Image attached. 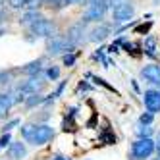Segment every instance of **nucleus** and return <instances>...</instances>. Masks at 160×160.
Masks as SVG:
<instances>
[{"label":"nucleus","mask_w":160,"mask_h":160,"mask_svg":"<svg viewBox=\"0 0 160 160\" xmlns=\"http://www.w3.org/2000/svg\"><path fill=\"white\" fill-rule=\"evenodd\" d=\"M54 137V128L48 123H37L35 125V129L31 131V135L27 137V143L33 145V147H42V145H47L50 139Z\"/></svg>","instance_id":"f257e3e1"},{"label":"nucleus","mask_w":160,"mask_h":160,"mask_svg":"<svg viewBox=\"0 0 160 160\" xmlns=\"http://www.w3.org/2000/svg\"><path fill=\"white\" fill-rule=\"evenodd\" d=\"M110 10L108 0H95V2L87 4V12L81 18L85 23H98V21L106 16V12Z\"/></svg>","instance_id":"f03ea898"},{"label":"nucleus","mask_w":160,"mask_h":160,"mask_svg":"<svg viewBox=\"0 0 160 160\" xmlns=\"http://www.w3.org/2000/svg\"><path fill=\"white\" fill-rule=\"evenodd\" d=\"M156 151L152 139H137L131 143V160H147Z\"/></svg>","instance_id":"7ed1b4c3"},{"label":"nucleus","mask_w":160,"mask_h":160,"mask_svg":"<svg viewBox=\"0 0 160 160\" xmlns=\"http://www.w3.org/2000/svg\"><path fill=\"white\" fill-rule=\"evenodd\" d=\"M75 48L68 42L66 35H52L50 39H47V54L50 56H60V54H68V52H73Z\"/></svg>","instance_id":"20e7f679"},{"label":"nucleus","mask_w":160,"mask_h":160,"mask_svg":"<svg viewBox=\"0 0 160 160\" xmlns=\"http://www.w3.org/2000/svg\"><path fill=\"white\" fill-rule=\"evenodd\" d=\"M29 31H31V35H35V39H50L52 35H56V25H54V21L41 18L37 23H33L29 27Z\"/></svg>","instance_id":"39448f33"},{"label":"nucleus","mask_w":160,"mask_h":160,"mask_svg":"<svg viewBox=\"0 0 160 160\" xmlns=\"http://www.w3.org/2000/svg\"><path fill=\"white\" fill-rule=\"evenodd\" d=\"M135 16V8L131 2L128 4H123L116 10H112V19H114V25H123V23H128V21Z\"/></svg>","instance_id":"423d86ee"},{"label":"nucleus","mask_w":160,"mask_h":160,"mask_svg":"<svg viewBox=\"0 0 160 160\" xmlns=\"http://www.w3.org/2000/svg\"><path fill=\"white\" fill-rule=\"evenodd\" d=\"M85 29H87V23H85L83 19H81V21H77V23H73L70 29H68V33H66V39H68V42H70L73 48L77 47V44H81V42H83Z\"/></svg>","instance_id":"0eeeda50"},{"label":"nucleus","mask_w":160,"mask_h":160,"mask_svg":"<svg viewBox=\"0 0 160 160\" xmlns=\"http://www.w3.org/2000/svg\"><path fill=\"white\" fill-rule=\"evenodd\" d=\"M141 77H143L145 83L160 87V66L158 64H147L141 70Z\"/></svg>","instance_id":"6e6552de"},{"label":"nucleus","mask_w":160,"mask_h":160,"mask_svg":"<svg viewBox=\"0 0 160 160\" xmlns=\"http://www.w3.org/2000/svg\"><path fill=\"white\" fill-rule=\"evenodd\" d=\"M143 100H145L147 112H151V114L160 112V89H148V91H145Z\"/></svg>","instance_id":"1a4fd4ad"},{"label":"nucleus","mask_w":160,"mask_h":160,"mask_svg":"<svg viewBox=\"0 0 160 160\" xmlns=\"http://www.w3.org/2000/svg\"><path fill=\"white\" fill-rule=\"evenodd\" d=\"M110 33H112V27L108 23H97L89 31V41L91 42H102L104 39L110 37Z\"/></svg>","instance_id":"9d476101"},{"label":"nucleus","mask_w":160,"mask_h":160,"mask_svg":"<svg viewBox=\"0 0 160 160\" xmlns=\"http://www.w3.org/2000/svg\"><path fill=\"white\" fill-rule=\"evenodd\" d=\"M6 154H8L10 160H23L27 156V147L21 141H12L10 147H8V151H6Z\"/></svg>","instance_id":"9b49d317"},{"label":"nucleus","mask_w":160,"mask_h":160,"mask_svg":"<svg viewBox=\"0 0 160 160\" xmlns=\"http://www.w3.org/2000/svg\"><path fill=\"white\" fill-rule=\"evenodd\" d=\"M41 18H44V16L39 12V10H25V14L19 18V25H23V27L29 29L33 23H37Z\"/></svg>","instance_id":"f8f14e48"},{"label":"nucleus","mask_w":160,"mask_h":160,"mask_svg":"<svg viewBox=\"0 0 160 160\" xmlns=\"http://www.w3.org/2000/svg\"><path fill=\"white\" fill-rule=\"evenodd\" d=\"M14 104L16 102H14L12 93H0V120L6 118V114L10 112V108H12Z\"/></svg>","instance_id":"ddd939ff"},{"label":"nucleus","mask_w":160,"mask_h":160,"mask_svg":"<svg viewBox=\"0 0 160 160\" xmlns=\"http://www.w3.org/2000/svg\"><path fill=\"white\" fill-rule=\"evenodd\" d=\"M21 73H25V75H29V77H35V75H41L42 73V60L39 58V60H33V62H29L27 66H23L19 70Z\"/></svg>","instance_id":"4468645a"},{"label":"nucleus","mask_w":160,"mask_h":160,"mask_svg":"<svg viewBox=\"0 0 160 160\" xmlns=\"http://www.w3.org/2000/svg\"><path fill=\"white\" fill-rule=\"evenodd\" d=\"M152 125H143V123H137V128H135V135L139 137V139H152Z\"/></svg>","instance_id":"2eb2a0df"},{"label":"nucleus","mask_w":160,"mask_h":160,"mask_svg":"<svg viewBox=\"0 0 160 160\" xmlns=\"http://www.w3.org/2000/svg\"><path fill=\"white\" fill-rule=\"evenodd\" d=\"M44 100H47V97L44 95H29L27 98H25V106L27 108H33V106H39V104H44Z\"/></svg>","instance_id":"dca6fc26"},{"label":"nucleus","mask_w":160,"mask_h":160,"mask_svg":"<svg viewBox=\"0 0 160 160\" xmlns=\"http://www.w3.org/2000/svg\"><path fill=\"white\" fill-rule=\"evenodd\" d=\"M44 77H47L48 81H56V79L60 77V68L58 66H48L47 70H44Z\"/></svg>","instance_id":"f3484780"},{"label":"nucleus","mask_w":160,"mask_h":160,"mask_svg":"<svg viewBox=\"0 0 160 160\" xmlns=\"http://www.w3.org/2000/svg\"><path fill=\"white\" fill-rule=\"evenodd\" d=\"M143 48H145V52H147L148 56H154V50H156V37H152V35L148 37V39L145 41V47H143Z\"/></svg>","instance_id":"a211bd4d"},{"label":"nucleus","mask_w":160,"mask_h":160,"mask_svg":"<svg viewBox=\"0 0 160 160\" xmlns=\"http://www.w3.org/2000/svg\"><path fill=\"white\" fill-rule=\"evenodd\" d=\"M152 120H154V114H151V112H143L139 116V123H143V125H152Z\"/></svg>","instance_id":"6ab92c4d"},{"label":"nucleus","mask_w":160,"mask_h":160,"mask_svg":"<svg viewBox=\"0 0 160 160\" xmlns=\"http://www.w3.org/2000/svg\"><path fill=\"white\" fill-rule=\"evenodd\" d=\"M44 6L50 8V10H62L66 6V2H64V0H47V4H44Z\"/></svg>","instance_id":"aec40b11"},{"label":"nucleus","mask_w":160,"mask_h":160,"mask_svg":"<svg viewBox=\"0 0 160 160\" xmlns=\"http://www.w3.org/2000/svg\"><path fill=\"white\" fill-rule=\"evenodd\" d=\"M8 6L12 10H21L27 6V0H8Z\"/></svg>","instance_id":"412c9836"},{"label":"nucleus","mask_w":160,"mask_h":160,"mask_svg":"<svg viewBox=\"0 0 160 160\" xmlns=\"http://www.w3.org/2000/svg\"><path fill=\"white\" fill-rule=\"evenodd\" d=\"M10 143H12V135H10V133H2V137H0V151H2V148H8Z\"/></svg>","instance_id":"4be33fe9"},{"label":"nucleus","mask_w":160,"mask_h":160,"mask_svg":"<svg viewBox=\"0 0 160 160\" xmlns=\"http://www.w3.org/2000/svg\"><path fill=\"white\" fill-rule=\"evenodd\" d=\"M35 125H37V123H25V125H21V137H23V139H27V137L31 135V131L35 129Z\"/></svg>","instance_id":"5701e85b"},{"label":"nucleus","mask_w":160,"mask_h":160,"mask_svg":"<svg viewBox=\"0 0 160 160\" xmlns=\"http://www.w3.org/2000/svg\"><path fill=\"white\" fill-rule=\"evenodd\" d=\"M75 60H77V54H75V52H68V54H64V66H73Z\"/></svg>","instance_id":"b1692460"},{"label":"nucleus","mask_w":160,"mask_h":160,"mask_svg":"<svg viewBox=\"0 0 160 160\" xmlns=\"http://www.w3.org/2000/svg\"><path fill=\"white\" fill-rule=\"evenodd\" d=\"M16 125H19V118H14V120H10V122L4 125V128H2V133H10V131H12V129L16 128Z\"/></svg>","instance_id":"393cba45"},{"label":"nucleus","mask_w":160,"mask_h":160,"mask_svg":"<svg viewBox=\"0 0 160 160\" xmlns=\"http://www.w3.org/2000/svg\"><path fill=\"white\" fill-rule=\"evenodd\" d=\"M42 6V0H27L25 10H39Z\"/></svg>","instance_id":"a878e982"},{"label":"nucleus","mask_w":160,"mask_h":160,"mask_svg":"<svg viewBox=\"0 0 160 160\" xmlns=\"http://www.w3.org/2000/svg\"><path fill=\"white\" fill-rule=\"evenodd\" d=\"M128 2H131V0H108L110 10H116V8H120V6H123V4H128Z\"/></svg>","instance_id":"bb28decb"},{"label":"nucleus","mask_w":160,"mask_h":160,"mask_svg":"<svg viewBox=\"0 0 160 160\" xmlns=\"http://www.w3.org/2000/svg\"><path fill=\"white\" fill-rule=\"evenodd\" d=\"M104 50H106V48H98V50L93 54V58H95V60H100V62H104V60H106V58H104Z\"/></svg>","instance_id":"cd10ccee"},{"label":"nucleus","mask_w":160,"mask_h":160,"mask_svg":"<svg viewBox=\"0 0 160 160\" xmlns=\"http://www.w3.org/2000/svg\"><path fill=\"white\" fill-rule=\"evenodd\" d=\"M64 87H66V81H62V83L58 85V89H56V93H54V97H60V95H62V91H64Z\"/></svg>","instance_id":"c85d7f7f"},{"label":"nucleus","mask_w":160,"mask_h":160,"mask_svg":"<svg viewBox=\"0 0 160 160\" xmlns=\"http://www.w3.org/2000/svg\"><path fill=\"white\" fill-rule=\"evenodd\" d=\"M106 52H108V54H116V52H120V50H118V44H112V47H108Z\"/></svg>","instance_id":"c756f323"},{"label":"nucleus","mask_w":160,"mask_h":160,"mask_svg":"<svg viewBox=\"0 0 160 160\" xmlns=\"http://www.w3.org/2000/svg\"><path fill=\"white\" fill-rule=\"evenodd\" d=\"M66 2V6H73V4H81L83 0H64Z\"/></svg>","instance_id":"7c9ffc66"},{"label":"nucleus","mask_w":160,"mask_h":160,"mask_svg":"<svg viewBox=\"0 0 160 160\" xmlns=\"http://www.w3.org/2000/svg\"><path fill=\"white\" fill-rule=\"evenodd\" d=\"M148 29H151V23H147V25H141V27H139V29H137V31H141V33L145 31V33H147Z\"/></svg>","instance_id":"2f4dec72"},{"label":"nucleus","mask_w":160,"mask_h":160,"mask_svg":"<svg viewBox=\"0 0 160 160\" xmlns=\"http://www.w3.org/2000/svg\"><path fill=\"white\" fill-rule=\"evenodd\" d=\"M154 145H156V151L160 152V131H158V135H156V141H154Z\"/></svg>","instance_id":"473e14b6"},{"label":"nucleus","mask_w":160,"mask_h":160,"mask_svg":"<svg viewBox=\"0 0 160 160\" xmlns=\"http://www.w3.org/2000/svg\"><path fill=\"white\" fill-rule=\"evenodd\" d=\"M54 160H72V158H68V156H62V154H56Z\"/></svg>","instance_id":"72a5a7b5"},{"label":"nucleus","mask_w":160,"mask_h":160,"mask_svg":"<svg viewBox=\"0 0 160 160\" xmlns=\"http://www.w3.org/2000/svg\"><path fill=\"white\" fill-rule=\"evenodd\" d=\"M2 35H4V31H2V29H0V37H2Z\"/></svg>","instance_id":"f704fd0d"},{"label":"nucleus","mask_w":160,"mask_h":160,"mask_svg":"<svg viewBox=\"0 0 160 160\" xmlns=\"http://www.w3.org/2000/svg\"><path fill=\"white\" fill-rule=\"evenodd\" d=\"M0 23H2V14H0Z\"/></svg>","instance_id":"c9c22d12"},{"label":"nucleus","mask_w":160,"mask_h":160,"mask_svg":"<svg viewBox=\"0 0 160 160\" xmlns=\"http://www.w3.org/2000/svg\"><path fill=\"white\" fill-rule=\"evenodd\" d=\"M156 160H160V152H158V158H156Z\"/></svg>","instance_id":"e433bc0d"},{"label":"nucleus","mask_w":160,"mask_h":160,"mask_svg":"<svg viewBox=\"0 0 160 160\" xmlns=\"http://www.w3.org/2000/svg\"><path fill=\"white\" fill-rule=\"evenodd\" d=\"M154 160H156V158H154Z\"/></svg>","instance_id":"4c0bfd02"}]
</instances>
